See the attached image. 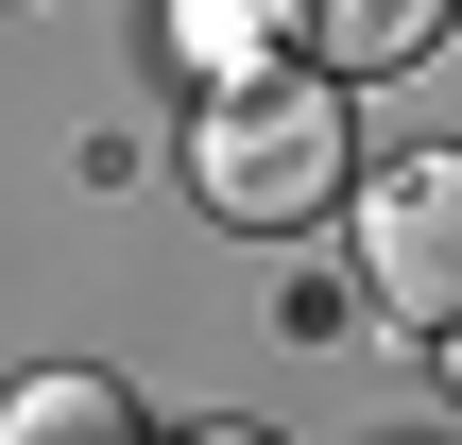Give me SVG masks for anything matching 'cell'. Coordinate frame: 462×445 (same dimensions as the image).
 Listing matches in <instances>:
<instances>
[{"mask_svg": "<svg viewBox=\"0 0 462 445\" xmlns=\"http://www.w3.org/2000/svg\"><path fill=\"white\" fill-rule=\"evenodd\" d=\"M446 394H462V326H446Z\"/></svg>", "mask_w": 462, "mask_h": 445, "instance_id": "cell-6", "label": "cell"}, {"mask_svg": "<svg viewBox=\"0 0 462 445\" xmlns=\"http://www.w3.org/2000/svg\"><path fill=\"white\" fill-rule=\"evenodd\" d=\"M171 17H189V51H206L223 86H240V69L274 51V0H171Z\"/></svg>", "mask_w": 462, "mask_h": 445, "instance_id": "cell-5", "label": "cell"}, {"mask_svg": "<svg viewBox=\"0 0 462 445\" xmlns=\"http://www.w3.org/2000/svg\"><path fill=\"white\" fill-rule=\"evenodd\" d=\"M189 445H257V429H189Z\"/></svg>", "mask_w": 462, "mask_h": 445, "instance_id": "cell-7", "label": "cell"}, {"mask_svg": "<svg viewBox=\"0 0 462 445\" xmlns=\"http://www.w3.org/2000/svg\"><path fill=\"white\" fill-rule=\"evenodd\" d=\"M189 189L240 223V240H291V223H326V206H360V137H343V69H240V86H206V120H189Z\"/></svg>", "mask_w": 462, "mask_h": 445, "instance_id": "cell-1", "label": "cell"}, {"mask_svg": "<svg viewBox=\"0 0 462 445\" xmlns=\"http://www.w3.org/2000/svg\"><path fill=\"white\" fill-rule=\"evenodd\" d=\"M0 445H137V394L120 377H17L0 394Z\"/></svg>", "mask_w": 462, "mask_h": 445, "instance_id": "cell-4", "label": "cell"}, {"mask_svg": "<svg viewBox=\"0 0 462 445\" xmlns=\"http://www.w3.org/2000/svg\"><path fill=\"white\" fill-rule=\"evenodd\" d=\"M360 292L394 326H462V154H377L360 172Z\"/></svg>", "mask_w": 462, "mask_h": 445, "instance_id": "cell-2", "label": "cell"}, {"mask_svg": "<svg viewBox=\"0 0 462 445\" xmlns=\"http://www.w3.org/2000/svg\"><path fill=\"white\" fill-rule=\"evenodd\" d=\"M274 34L309 51V69H411V51H446V0H274Z\"/></svg>", "mask_w": 462, "mask_h": 445, "instance_id": "cell-3", "label": "cell"}]
</instances>
